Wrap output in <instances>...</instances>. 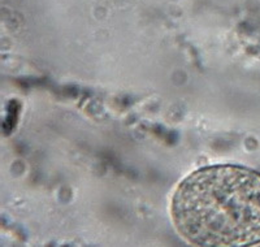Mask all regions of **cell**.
Segmentation results:
<instances>
[{
  "mask_svg": "<svg viewBox=\"0 0 260 247\" xmlns=\"http://www.w3.org/2000/svg\"><path fill=\"white\" fill-rule=\"evenodd\" d=\"M172 215L183 238L199 246L260 242V174L231 165L187 177L176 192Z\"/></svg>",
  "mask_w": 260,
  "mask_h": 247,
  "instance_id": "6da1fadb",
  "label": "cell"
}]
</instances>
